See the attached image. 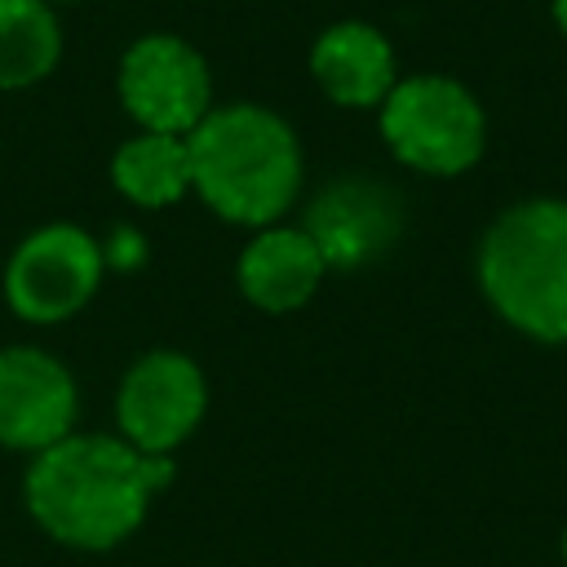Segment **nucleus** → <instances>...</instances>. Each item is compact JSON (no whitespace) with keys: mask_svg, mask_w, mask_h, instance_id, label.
Segmentation results:
<instances>
[{"mask_svg":"<svg viewBox=\"0 0 567 567\" xmlns=\"http://www.w3.org/2000/svg\"><path fill=\"white\" fill-rule=\"evenodd\" d=\"M49 4H71V0H49Z\"/></svg>","mask_w":567,"mask_h":567,"instance_id":"obj_16","label":"nucleus"},{"mask_svg":"<svg viewBox=\"0 0 567 567\" xmlns=\"http://www.w3.org/2000/svg\"><path fill=\"white\" fill-rule=\"evenodd\" d=\"M385 151L421 177H461L487 151V111L478 93L443 71L399 75L377 106Z\"/></svg>","mask_w":567,"mask_h":567,"instance_id":"obj_4","label":"nucleus"},{"mask_svg":"<svg viewBox=\"0 0 567 567\" xmlns=\"http://www.w3.org/2000/svg\"><path fill=\"white\" fill-rule=\"evenodd\" d=\"M549 22H554V31L567 40V0H549Z\"/></svg>","mask_w":567,"mask_h":567,"instance_id":"obj_14","label":"nucleus"},{"mask_svg":"<svg viewBox=\"0 0 567 567\" xmlns=\"http://www.w3.org/2000/svg\"><path fill=\"white\" fill-rule=\"evenodd\" d=\"M62 58V22L49 0H0V89H31Z\"/></svg>","mask_w":567,"mask_h":567,"instance_id":"obj_13","label":"nucleus"},{"mask_svg":"<svg viewBox=\"0 0 567 567\" xmlns=\"http://www.w3.org/2000/svg\"><path fill=\"white\" fill-rule=\"evenodd\" d=\"M558 554H563V567H567V523H563V536H558Z\"/></svg>","mask_w":567,"mask_h":567,"instance_id":"obj_15","label":"nucleus"},{"mask_svg":"<svg viewBox=\"0 0 567 567\" xmlns=\"http://www.w3.org/2000/svg\"><path fill=\"white\" fill-rule=\"evenodd\" d=\"M111 186L133 208L159 213L190 195V151L177 133H146L137 128L111 155Z\"/></svg>","mask_w":567,"mask_h":567,"instance_id":"obj_12","label":"nucleus"},{"mask_svg":"<svg viewBox=\"0 0 567 567\" xmlns=\"http://www.w3.org/2000/svg\"><path fill=\"white\" fill-rule=\"evenodd\" d=\"M208 416L204 368L173 346L137 354L115 385V434L151 456H173Z\"/></svg>","mask_w":567,"mask_h":567,"instance_id":"obj_6","label":"nucleus"},{"mask_svg":"<svg viewBox=\"0 0 567 567\" xmlns=\"http://www.w3.org/2000/svg\"><path fill=\"white\" fill-rule=\"evenodd\" d=\"M75 372L44 346H0V447L35 456L75 434Z\"/></svg>","mask_w":567,"mask_h":567,"instance_id":"obj_8","label":"nucleus"},{"mask_svg":"<svg viewBox=\"0 0 567 567\" xmlns=\"http://www.w3.org/2000/svg\"><path fill=\"white\" fill-rule=\"evenodd\" d=\"M301 226L319 244L328 270H359V266L381 261L399 244L403 199L394 186H385L368 173H350V177L328 182L306 204Z\"/></svg>","mask_w":567,"mask_h":567,"instance_id":"obj_9","label":"nucleus"},{"mask_svg":"<svg viewBox=\"0 0 567 567\" xmlns=\"http://www.w3.org/2000/svg\"><path fill=\"white\" fill-rule=\"evenodd\" d=\"M328 279V261L310 230L297 221H270L248 235L235 257V288L248 306L266 315H292L315 301L319 284Z\"/></svg>","mask_w":567,"mask_h":567,"instance_id":"obj_10","label":"nucleus"},{"mask_svg":"<svg viewBox=\"0 0 567 567\" xmlns=\"http://www.w3.org/2000/svg\"><path fill=\"white\" fill-rule=\"evenodd\" d=\"M190 195L199 204L244 230H261L284 221L301 199L306 155L297 128L261 102H226L213 106L190 133Z\"/></svg>","mask_w":567,"mask_h":567,"instance_id":"obj_2","label":"nucleus"},{"mask_svg":"<svg viewBox=\"0 0 567 567\" xmlns=\"http://www.w3.org/2000/svg\"><path fill=\"white\" fill-rule=\"evenodd\" d=\"M115 93L124 115L146 133H177L186 137L217 102H213V71L204 53L173 35L151 31L137 35L115 66Z\"/></svg>","mask_w":567,"mask_h":567,"instance_id":"obj_7","label":"nucleus"},{"mask_svg":"<svg viewBox=\"0 0 567 567\" xmlns=\"http://www.w3.org/2000/svg\"><path fill=\"white\" fill-rule=\"evenodd\" d=\"M173 478V456L137 452L120 434L75 430L27 456L22 505L49 540L80 554H106L142 532L151 501Z\"/></svg>","mask_w":567,"mask_h":567,"instance_id":"obj_1","label":"nucleus"},{"mask_svg":"<svg viewBox=\"0 0 567 567\" xmlns=\"http://www.w3.org/2000/svg\"><path fill=\"white\" fill-rule=\"evenodd\" d=\"M106 279V248L75 221H44L18 239L4 261V306L31 328H58L75 319Z\"/></svg>","mask_w":567,"mask_h":567,"instance_id":"obj_5","label":"nucleus"},{"mask_svg":"<svg viewBox=\"0 0 567 567\" xmlns=\"http://www.w3.org/2000/svg\"><path fill=\"white\" fill-rule=\"evenodd\" d=\"M306 62L319 93L346 111H377L385 93L399 84V53L390 35L363 18H341L323 27Z\"/></svg>","mask_w":567,"mask_h":567,"instance_id":"obj_11","label":"nucleus"},{"mask_svg":"<svg viewBox=\"0 0 567 567\" xmlns=\"http://www.w3.org/2000/svg\"><path fill=\"white\" fill-rule=\"evenodd\" d=\"M474 279L505 328L536 346H567V199L505 204L478 235Z\"/></svg>","mask_w":567,"mask_h":567,"instance_id":"obj_3","label":"nucleus"}]
</instances>
